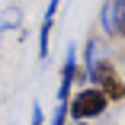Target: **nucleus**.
<instances>
[{
    "mask_svg": "<svg viewBox=\"0 0 125 125\" xmlns=\"http://www.w3.org/2000/svg\"><path fill=\"white\" fill-rule=\"evenodd\" d=\"M109 109V99L103 96V90H96V87H83L71 96V103H67V115L74 122H87V119H99Z\"/></svg>",
    "mask_w": 125,
    "mask_h": 125,
    "instance_id": "obj_1",
    "label": "nucleus"
},
{
    "mask_svg": "<svg viewBox=\"0 0 125 125\" xmlns=\"http://www.w3.org/2000/svg\"><path fill=\"white\" fill-rule=\"evenodd\" d=\"M93 67H96V39H87V45H83V74H80L83 80H90Z\"/></svg>",
    "mask_w": 125,
    "mask_h": 125,
    "instance_id": "obj_6",
    "label": "nucleus"
},
{
    "mask_svg": "<svg viewBox=\"0 0 125 125\" xmlns=\"http://www.w3.org/2000/svg\"><path fill=\"white\" fill-rule=\"evenodd\" d=\"M71 125H87V122H71Z\"/></svg>",
    "mask_w": 125,
    "mask_h": 125,
    "instance_id": "obj_10",
    "label": "nucleus"
},
{
    "mask_svg": "<svg viewBox=\"0 0 125 125\" xmlns=\"http://www.w3.org/2000/svg\"><path fill=\"white\" fill-rule=\"evenodd\" d=\"M90 80L96 83V90H103V96L109 103H122L125 99V80L112 61H96V67L90 71Z\"/></svg>",
    "mask_w": 125,
    "mask_h": 125,
    "instance_id": "obj_2",
    "label": "nucleus"
},
{
    "mask_svg": "<svg viewBox=\"0 0 125 125\" xmlns=\"http://www.w3.org/2000/svg\"><path fill=\"white\" fill-rule=\"evenodd\" d=\"M99 26L109 39H125V0H106L99 13Z\"/></svg>",
    "mask_w": 125,
    "mask_h": 125,
    "instance_id": "obj_3",
    "label": "nucleus"
},
{
    "mask_svg": "<svg viewBox=\"0 0 125 125\" xmlns=\"http://www.w3.org/2000/svg\"><path fill=\"white\" fill-rule=\"evenodd\" d=\"M77 80V52L74 45H67V55H64V64H61V83H58V103H67L71 96V87Z\"/></svg>",
    "mask_w": 125,
    "mask_h": 125,
    "instance_id": "obj_4",
    "label": "nucleus"
},
{
    "mask_svg": "<svg viewBox=\"0 0 125 125\" xmlns=\"http://www.w3.org/2000/svg\"><path fill=\"white\" fill-rule=\"evenodd\" d=\"M22 22V13H19V7H7L3 13H0V35H3L7 29H13V26H19Z\"/></svg>",
    "mask_w": 125,
    "mask_h": 125,
    "instance_id": "obj_7",
    "label": "nucleus"
},
{
    "mask_svg": "<svg viewBox=\"0 0 125 125\" xmlns=\"http://www.w3.org/2000/svg\"><path fill=\"white\" fill-rule=\"evenodd\" d=\"M58 7H61V0H48V10H45V19H42V29H39V58L42 61H48V39H52V26H55Z\"/></svg>",
    "mask_w": 125,
    "mask_h": 125,
    "instance_id": "obj_5",
    "label": "nucleus"
},
{
    "mask_svg": "<svg viewBox=\"0 0 125 125\" xmlns=\"http://www.w3.org/2000/svg\"><path fill=\"white\" fill-rule=\"evenodd\" d=\"M45 122V115H42V106L39 103H32V115H29V125H42Z\"/></svg>",
    "mask_w": 125,
    "mask_h": 125,
    "instance_id": "obj_9",
    "label": "nucleus"
},
{
    "mask_svg": "<svg viewBox=\"0 0 125 125\" xmlns=\"http://www.w3.org/2000/svg\"><path fill=\"white\" fill-rule=\"evenodd\" d=\"M52 125H67V103H58V106H55V119H52Z\"/></svg>",
    "mask_w": 125,
    "mask_h": 125,
    "instance_id": "obj_8",
    "label": "nucleus"
}]
</instances>
